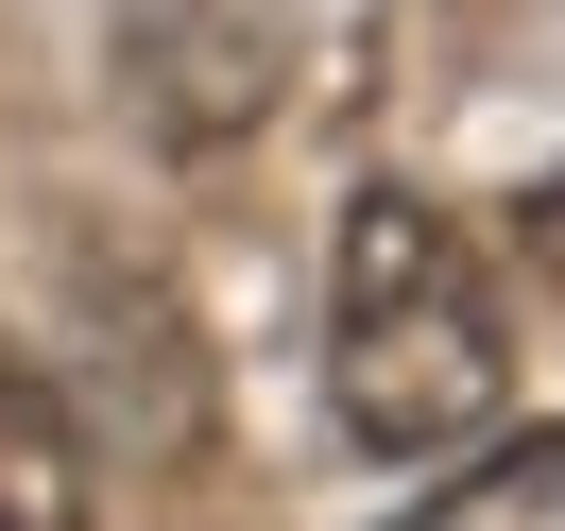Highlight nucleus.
Masks as SVG:
<instances>
[{"label":"nucleus","instance_id":"nucleus-1","mask_svg":"<svg viewBox=\"0 0 565 531\" xmlns=\"http://www.w3.org/2000/svg\"><path fill=\"white\" fill-rule=\"evenodd\" d=\"M326 394L377 463H428L462 428H497L514 394V326H497V275L462 257V223L428 189H360L343 257H326Z\"/></svg>","mask_w":565,"mask_h":531},{"label":"nucleus","instance_id":"nucleus-2","mask_svg":"<svg viewBox=\"0 0 565 531\" xmlns=\"http://www.w3.org/2000/svg\"><path fill=\"white\" fill-rule=\"evenodd\" d=\"M120 70H138L154 138H241L257 86H275V0H120Z\"/></svg>","mask_w":565,"mask_h":531},{"label":"nucleus","instance_id":"nucleus-3","mask_svg":"<svg viewBox=\"0 0 565 531\" xmlns=\"http://www.w3.org/2000/svg\"><path fill=\"white\" fill-rule=\"evenodd\" d=\"M0 531H86V446L18 360H0Z\"/></svg>","mask_w":565,"mask_h":531},{"label":"nucleus","instance_id":"nucleus-4","mask_svg":"<svg viewBox=\"0 0 565 531\" xmlns=\"http://www.w3.org/2000/svg\"><path fill=\"white\" fill-rule=\"evenodd\" d=\"M394 531H565V428H531V446H497V463H462L428 514H394Z\"/></svg>","mask_w":565,"mask_h":531},{"label":"nucleus","instance_id":"nucleus-5","mask_svg":"<svg viewBox=\"0 0 565 531\" xmlns=\"http://www.w3.org/2000/svg\"><path fill=\"white\" fill-rule=\"evenodd\" d=\"M514 241L548 257V291H565V172H548V189H531V206H514Z\"/></svg>","mask_w":565,"mask_h":531}]
</instances>
